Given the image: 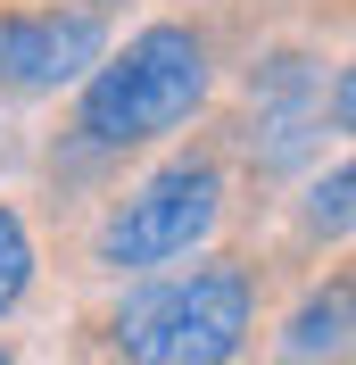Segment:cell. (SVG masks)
<instances>
[{
  "instance_id": "8",
  "label": "cell",
  "mask_w": 356,
  "mask_h": 365,
  "mask_svg": "<svg viewBox=\"0 0 356 365\" xmlns=\"http://www.w3.org/2000/svg\"><path fill=\"white\" fill-rule=\"evenodd\" d=\"M83 9H116V0H83Z\"/></svg>"
},
{
  "instance_id": "5",
  "label": "cell",
  "mask_w": 356,
  "mask_h": 365,
  "mask_svg": "<svg viewBox=\"0 0 356 365\" xmlns=\"http://www.w3.org/2000/svg\"><path fill=\"white\" fill-rule=\"evenodd\" d=\"M340 349H348V282L315 291L290 324V357H340Z\"/></svg>"
},
{
  "instance_id": "2",
  "label": "cell",
  "mask_w": 356,
  "mask_h": 365,
  "mask_svg": "<svg viewBox=\"0 0 356 365\" xmlns=\"http://www.w3.org/2000/svg\"><path fill=\"white\" fill-rule=\"evenodd\" d=\"M257 324V282L241 266H191L116 307V349L133 365H232Z\"/></svg>"
},
{
  "instance_id": "4",
  "label": "cell",
  "mask_w": 356,
  "mask_h": 365,
  "mask_svg": "<svg viewBox=\"0 0 356 365\" xmlns=\"http://www.w3.org/2000/svg\"><path fill=\"white\" fill-rule=\"evenodd\" d=\"M100 58H108L100 9H0V83L9 91L83 83Z\"/></svg>"
},
{
  "instance_id": "1",
  "label": "cell",
  "mask_w": 356,
  "mask_h": 365,
  "mask_svg": "<svg viewBox=\"0 0 356 365\" xmlns=\"http://www.w3.org/2000/svg\"><path fill=\"white\" fill-rule=\"evenodd\" d=\"M207 100V42L191 25H150L133 42L100 58L83 75V116H75V133L91 150H133V141H157L191 125Z\"/></svg>"
},
{
  "instance_id": "6",
  "label": "cell",
  "mask_w": 356,
  "mask_h": 365,
  "mask_svg": "<svg viewBox=\"0 0 356 365\" xmlns=\"http://www.w3.org/2000/svg\"><path fill=\"white\" fill-rule=\"evenodd\" d=\"M25 291H33V241H25L17 207H0V316H9Z\"/></svg>"
},
{
  "instance_id": "7",
  "label": "cell",
  "mask_w": 356,
  "mask_h": 365,
  "mask_svg": "<svg viewBox=\"0 0 356 365\" xmlns=\"http://www.w3.org/2000/svg\"><path fill=\"white\" fill-rule=\"evenodd\" d=\"M348 200H356V175H348V166H332V175L307 191V225L340 241V232H348Z\"/></svg>"
},
{
  "instance_id": "3",
  "label": "cell",
  "mask_w": 356,
  "mask_h": 365,
  "mask_svg": "<svg viewBox=\"0 0 356 365\" xmlns=\"http://www.w3.org/2000/svg\"><path fill=\"white\" fill-rule=\"evenodd\" d=\"M216 216H224L216 158H174L100 225V257H108V266H166V257H191L207 232H216Z\"/></svg>"
},
{
  "instance_id": "9",
  "label": "cell",
  "mask_w": 356,
  "mask_h": 365,
  "mask_svg": "<svg viewBox=\"0 0 356 365\" xmlns=\"http://www.w3.org/2000/svg\"><path fill=\"white\" fill-rule=\"evenodd\" d=\"M0 365H17V357H9V349H0Z\"/></svg>"
}]
</instances>
